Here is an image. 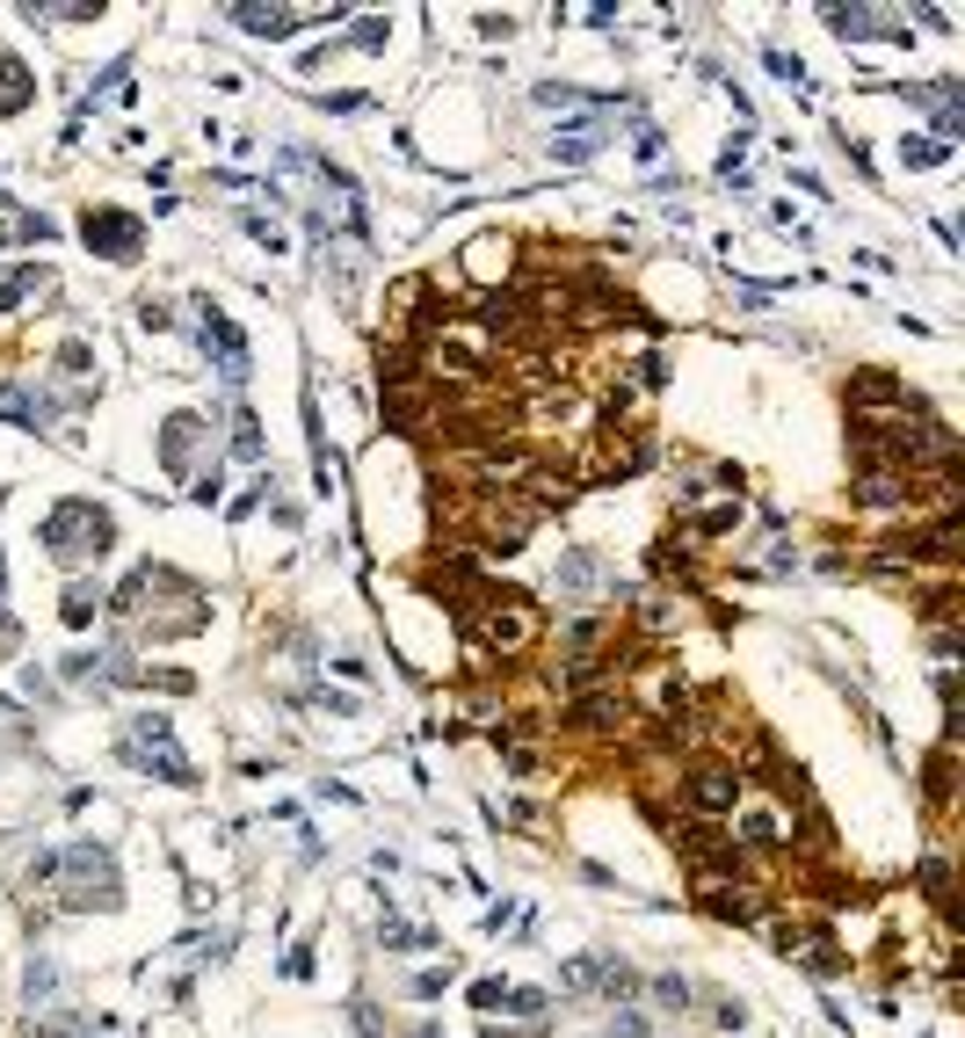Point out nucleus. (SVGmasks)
<instances>
[{
	"label": "nucleus",
	"instance_id": "obj_6",
	"mask_svg": "<svg viewBox=\"0 0 965 1038\" xmlns=\"http://www.w3.org/2000/svg\"><path fill=\"white\" fill-rule=\"evenodd\" d=\"M22 95H30V73H22V59H0V109H22Z\"/></svg>",
	"mask_w": 965,
	"mask_h": 1038
},
{
	"label": "nucleus",
	"instance_id": "obj_7",
	"mask_svg": "<svg viewBox=\"0 0 965 1038\" xmlns=\"http://www.w3.org/2000/svg\"><path fill=\"white\" fill-rule=\"evenodd\" d=\"M240 22H247V30H262V37H283L298 15H291V8H240Z\"/></svg>",
	"mask_w": 965,
	"mask_h": 1038
},
{
	"label": "nucleus",
	"instance_id": "obj_5",
	"mask_svg": "<svg viewBox=\"0 0 965 1038\" xmlns=\"http://www.w3.org/2000/svg\"><path fill=\"white\" fill-rule=\"evenodd\" d=\"M560 589L566 595H596V559H588V552H566L560 559Z\"/></svg>",
	"mask_w": 965,
	"mask_h": 1038
},
{
	"label": "nucleus",
	"instance_id": "obj_1",
	"mask_svg": "<svg viewBox=\"0 0 965 1038\" xmlns=\"http://www.w3.org/2000/svg\"><path fill=\"white\" fill-rule=\"evenodd\" d=\"M44 545L59 552V559H102V552L117 545V523L102 509H87V502H66V509L44 523Z\"/></svg>",
	"mask_w": 965,
	"mask_h": 1038
},
{
	"label": "nucleus",
	"instance_id": "obj_4",
	"mask_svg": "<svg viewBox=\"0 0 965 1038\" xmlns=\"http://www.w3.org/2000/svg\"><path fill=\"white\" fill-rule=\"evenodd\" d=\"M690 814H704V821H726L733 806H741V777L726 770V763H711V770H697L690 777Z\"/></svg>",
	"mask_w": 965,
	"mask_h": 1038
},
{
	"label": "nucleus",
	"instance_id": "obj_3",
	"mask_svg": "<svg viewBox=\"0 0 965 1038\" xmlns=\"http://www.w3.org/2000/svg\"><path fill=\"white\" fill-rule=\"evenodd\" d=\"M87 247L109 255V262H131V255L145 247V233H139L131 211H87Z\"/></svg>",
	"mask_w": 965,
	"mask_h": 1038
},
{
	"label": "nucleus",
	"instance_id": "obj_2",
	"mask_svg": "<svg viewBox=\"0 0 965 1038\" xmlns=\"http://www.w3.org/2000/svg\"><path fill=\"white\" fill-rule=\"evenodd\" d=\"M73 886H66V908H117L123 886H117V864H109V850H73L59 864Z\"/></svg>",
	"mask_w": 965,
	"mask_h": 1038
}]
</instances>
